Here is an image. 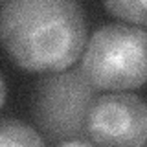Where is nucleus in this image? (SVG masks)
Masks as SVG:
<instances>
[{
  "label": "nucleus",
  "instance_id": "f03ea898",
  "mask_svg": "<svg viewBox=\"0 0 147 147\" xmlns=\"http://www.w3.org/2000/svg\"><path fill=\"white\" fill-rule=\"evenodd\" d=\"M81 72L96 90L121 92L147 83V31L107 24L92 33Z\"/></svg>",
  "mask_w": 147,
  "mask_h": 147
},
{
  "label": "nucleus",
  "instance_id": "6e6552de",
  "mask_svg": "<svg viewBox=\"0 0 147 147\" xmlns=\"http://www.w3.org/2000/svg\"><path fill=\"white\" fill-rule=\"evenodd\" d=\"M4 101H6V83H4L2 74H0V109H2Z\"/></svg>",
  "mask_w": 147,
  "mask_h": 147
},
{
  "label": "nucleus",
  "instance_id": "39448f33",
  "mask_svg": "<svg viewBox=\"0 0 147 147\" xmlns=\"http://www.w3.org/2000/svg\"><path fill=\"white\" fill-rule=\"evenodd\" d=\"M0 147H44L33 127L15 118L0 119Z\"/></svg>",
  "mask_w": 147,
  "mask_h": 147
},
{
  "label": "nucleus",
  "instance_id": "423d86ee",
  "mask_svg": "<svg viewBox=\"0 0 147 147\" xmlns=\"http://www.w3.org/2000/svg\"><path fill=\"white\" fill-rule=\"evenodd\" d=\"M105 9L110 15L134 22V24H147V2H134V0H112L105 2Z\"/></svg>",
  "mask_w": 147,
  "mask_h": 147
},
{
  "label": "nucleus",
  "instance_id": "7ed1b4c3",
  "mask_svg": "<svg viewBox=\"0 0 147 147\" xmlns=\"http://www.w3.org/2000/svg\"><path fill=\"white\" fill-rule=\"evenodd\" d=\"M96 101V88L79 70L53 72L40 77L33 99V116L50 142L86 134V118Z\"/></svg>",
  "mask_w": 147,
  "mask_h": 147
},
{
  "label": "nucleus",
  "instance_id": "f257e3e1",
  "mask_svg": "<svg viewBox=\"0 0 147 147\" xmlns=\"http://www.w3.org/2000/svg\"><path fill=\"white\" fill-rule=\"evenodd\" d=\"M86 40L83 7L72 0H13L0 6V42L30 72H64Z\"/></svg>",
  "mask_w": 147,
  "mask_h": 147
},
{
  "label": "nucleus",
  "instance_id": "20e7f679",
  "mask_svg": "<svg viewBox=\"0 0 147 147\" xmlns=\"http://www.w3.org/2000/svg\"><path fill=\"white\" fill-rule=\"evenodd\" d=\"M86 134L98 147L145 145L147 103L129 92L99 96L86 118Z\"/></svg>",
  "mask_w": 147,
  "mask_h": 147
},
{
  "label": "nucleus",
  "instance_id": "0eeeda50",
  "mask_svg": "<svg viewBox=\"0 0 147 147\" xmlns=\"http://www.w3.org/2000/svg\"><path fill=\"white\" fill-rule=\"evenodd\" d=\"M57 147H98L94 142L83 140V138H72V140H64Z\"/></svg>",
  "mask_w": 147,
  "mask_h": 147
}]
</instances>
